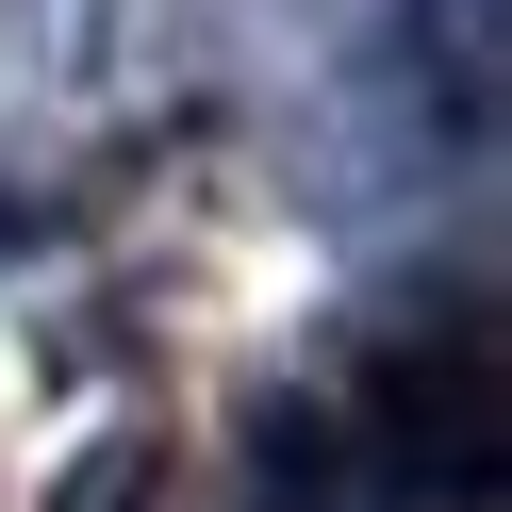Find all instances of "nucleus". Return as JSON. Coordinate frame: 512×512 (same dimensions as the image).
I'll use <instances>...</instances> for the list:
<instances>
[{"instance_id": "obj_1", "label": "nucleus", "mask_w": 512, "mask_h": 512, "mask_svg": "<svg viewBox=\"0 0 512 512\" xmlns=\"http://www.w3.org/2000/svg\"><path fill=\"white\" fill-rule=\"evenodd\" d=\"M232 512H496V298H380L314 380L248 413Z\"/></svg>"}]
</instances>
